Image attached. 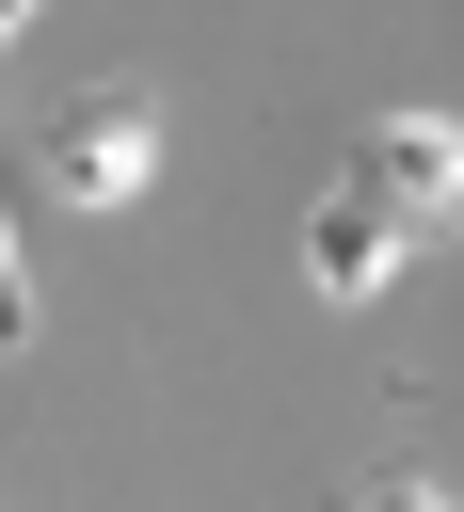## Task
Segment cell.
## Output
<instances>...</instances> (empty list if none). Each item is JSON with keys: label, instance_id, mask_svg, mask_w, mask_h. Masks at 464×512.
Returning <instances> with one entry per match:
<instances>
[{"label": "cell", "instance_id": "cell-2", "mask_svg": "<svg viewBox=\"0 0 464 512\" xmlns=\"http://www.w3.org/2000/svg\"><path fill=\"white\" fill-rule=\"evenodd\" d=\"M352 192H368L400 240H432V224L464 208V128H448V112H384V128L352 144Z\"/></svg>", "mask_w": 464, "mask_h": 512}, {"label": "cell", "instance_id": "cell-1", "mask_svg": "<svg viewBox=\"0 0 464 512\" xmlns=\"http://www.w3.org/2000/svg\"><path fill=\"white\" fill-rule=\"evenodd\" d=\"M144 176H160V96L144 80H96V96H64L32 128V192L48 208H128Z\"/></svg>", "mask_w": 464, "mask_h": 512}, {"label": "cell", "instance_id": "cell-3", "mask_svg": "<svg viewBox=\"0 0 464 512\" xmlns=\"http://www.w3.org/2000/svg\"><path fill=\"white\" fill-rule=\"evenodd\" d=\"M304 272H320V304H368V288L400 272V224L336 176V192H320V224H304Z\"/></svg>", "mask_w": 464, "mask_h": 512}, {"label": "cell", "instance_id": "cell-4", "mask_svg": "<svg viewBox=\"0 0 464 512\" xmlns=\"http://www.w3.org/2000/svg\"><path fill=\"white\" fill-rule=\"evenodd\" d=\"M0 336H32V272H16V240H0Z\"/></svg>", "mask_w": 464, "mask_h": 512}]
</instances>
